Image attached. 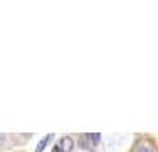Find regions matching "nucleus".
<instances>
[{
	"instance_id": "obj_4",
	"label": "nucleus",
	"mask_w": 158,
	"mask_h": 152,
	"mask_svg": "<svg viewBox=\"0 0 158 152\" xmlns=\"http://www.w3.org/2000/svg\"><path fill=\"white\" fill-rule=\"evenodd\" d=\"M139 152H153L149 149V147H140V149H139Z\"/></svg>"
},
{
	"instance_id": "obj_1",
	"label": "nucleus",
	"mask_w": 158,
	"mask_h": 152,
	"mask_svg": "<svg viewBox=\"0 0 158 152\" xmlns=\"http://www.w3.org/2000/svg\"><path fill=\"white\" fill-rule=\"evenodd\" d=\"M57 145H59V149H60V152H69L75 147V142H73L71 136H62Z\"/></svg>"
},
{
	"instance_id": "obj_5",
	"label": "nucleus",
	"mask_w": 158,
	"mask_h": 152,
	"mask_svg": "<svg viewBox=\"0 0 158 152\" xmlns=\"http://www.w3.org/2000/svg\"><path fill=\"white\" fill-rule=\"evenodd\" d=\"M4 142H6V134H0V145L4 143Z\"/></svg>"
},
{
	"instance_id": "obj_3",
	"label": "nucleus",
	"mask_w": 158,
	"mask_h": 152,
	"mask_svg": "<svg viewBox=\"0 0 158 152\" xmlns=\"http://www.w3.org/2000/svg\"><path fill=\"white\" fill-rule=\"evenodd\" d=\"M89 138H91V142H93V143H100V140H101V136L98 134V133H93V134H89Z\"/></svg>"
},
{
	"instance_id": "obj_2",
	"label": "nucleus",
	"mask_w": 158,
	"mask_h": 152,
	"mask_svg": "<svg viewBox=\"0 0 158 152\" xmlns=\"http://www.w3.org/2000/svg\"><path fill=\"white\" fill-rule=\"evenodd\" d=\"M52 138H53V134H46V136H44L43 140H41V142L37 143V149H36V152H43V150H44V147L48 145V142H50Z\"/></svg>"
}]
</instances>
